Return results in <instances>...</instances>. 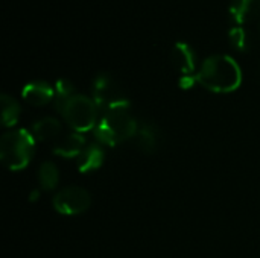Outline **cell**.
<instances>
[{
	"label": "cell",
	"instance_id": "6da1fadb",
	"mask_svg": "<svg viewBox=\"0 0 260 258\" xmlns=\"http://www.w3.org/2000/svg\"><path fill=\"white\" fill-rule=\"evenodd\" d=\"M197 82L215 93L235 91L242 82V71L238 62L229 55H212L203 61Z\"/></svg>",
	"mask_w": 260,
	"mask_h": 258
},
{
	"label": "cell",
	"instance_id": "7a4b0ae2",
	"mask_svg": "<svg viewBox=\"0 0 260 258\" xmlns=\"http://www.w3.org/2000/svg\"><path fill=\"white\" fill-rule=\"evenodd\" d=\"M137 129L139 128L136 119L129 114L126 108H123L104 113L101 120L94 126V135L101 144L117 146L133 138Z\"/></svg>",
	"mask_w": 260,
	"mask_h": 258
},
{
	"label": "cell",
	"instance_id": "3957f363",
	"mask_svg": "<svg viewBox=\"0 0 260 258\" xmlns=\"http://www.w3.org/2000/svg\"><path fill=\"white\" fill-rule=\"evenodd\" d=\"M34 135L24 129L6 132L0 140V158L5 167L12 172L24 169L34 155Z\"/></svg>",
	"mask_w": 260,
	"mask_h": 258
},
{
	"label": "cell",
	"instance_id": "277c9868",
	"mask_svg": "<svg viewBox=\"0 0 260 258\" xmlns=\"http://www.w3.org/2000/svg\"><path fill=\"white\" fill-rule=\"evenodd\" d=\"M91 93H93V100L98 109L102 111V114L113 109L129 108V102L123 90L110 73L96 75L91 84Z\"/></svg>",
	"mask_w": 260,
	"mask_h": 258
},
{
	"label": "cell",
	"instance_id": "5b68a950",
	"mask_svg": "<svg viewBox=\"0 0 260 258\" xmlns=\"http://www.w3.org/2000/svg\"><path fill=\"white\" fill-rule=\"evenodd\" d=\"M59 113L64 116L69 126L78 132L90 131L98 123V106L94 100L82 94H73Z\"/></svg>",
	"mask_w": 260,
	"mask_h": 258
},
{
	"label": "cell",
	"instance_id": "8992f818",
	"mask_svg": "<svg viewBox=\"0 0 260 258\" xmlns=\"http://www.w3.org/2000/svg\"><path fill=\"white\" fill-rule=\"evenodd\" d=\"M91 205V195L79 186L64 187L53 196V208L67 216H76L87 211Z\"/></svg>",
	"mask_w": 260,
	"mask_h": 258
},
{
	"label": "cell",
	"instance_id": "52a82bcc",
	"mask_svg": "<svg viewBox=\"0 0 260 258\" xmlns=\"http://www.w3.org/2000/svg\"><path fill=\"white\" fill-rule=\"evenodd\" d=\"M171 62L175 67V70L180 71L183 76H190L197 65L193 49L187 43L183 41L175 43L171 50Z\"/></svg>",
	"mask_w": 260,
	"mask_h": 258
},
{
	"label": "cell",
	"instance_id": "ba28073f",
	"mask_svg": "<svg viewBox=\"0 0 260 258\" xmlns=\"http://www.w3.org/2000/svg\"><path fill=\"white\" fill-rule=\"evenodd\" d=\"M229 11L236 26H245L260 17V0H232Z\"/></svg>",
	"mask_w": 260,
	"mask_h": 258
},
{
	"label": "cell",
	"instance_id": "9c48e42d",
	"mask_svg": "<svg viewBox=\"0 0 260 258\" xmlns=\"http://www.w3.org/2000/svg\"><path fill=\"white\" fill-rule=\"evenodd\" d=\"M23 99L34 106H44L55 99V90L44 81H32L24 85Z\"/></svg>",
	"mask_w": 260,
	"mask_h": 258
},
{
	"label": "cell",
	"instance_id": "30bf717a",
	"mask_svg": "<svg viewBox=\"0 0 260 258\" xmlns=\"http://www.w3.org/2000/svg\"><path fill=\"white\" fill-rule=\"evenodd\" d=\"M134 140L140 151H143L145 154H154L160 148L161 135L157 126H154L152 123H143L137 129Z\"/></svg>",
	"mask_w": 260,
	"mask_h": 258
},
{
	"label": "cell",
	"instance_id": "8fae6325",
	"mask_svg": "<svg viewBox=\"0 0 260 258\" xmlns=\"http://www.w3.org/2000/svg\"><path fill=\"white\" fill-rule=\"evenodd\" d=\"M84 149H85V138L81 134L75 132L59 138L53 148V152L55 155H59L62 158H75L79 157Z\"/></svg>",
	"mask_w": 260,
	"mask_h": 258
},
{
	"label": "cell",
	"instance_id": "7c38bea8",
	"mask_svg": "<svg viewBox=\"0 0 260 258\" xmlns=\"http://www.w3.org/2000/svg\"><path fill=\"white\" fill-rule=\"evenodd\" d=\"M104 158H105V154H104L102 148L98 144H90L78 157V170L81 173L94 172L102 166Z\"/></svg>",
	"mask_w": 260,
	"mask_h": 258
},
{
	"label": "cell",
	"instance_id": "4fadbf2b",
	"mask_svg": "<svg viewBox=\"0 0 260 258\" xmlns=\"http://www.w3.org/2000/svg\"><path fill=\"white\" fill-rule=\"evenodd\" d=\"M61 131H62L61 123L56 119H53V117H44V119L35 122V125L32 128V135L38 141L47 143V141L58 140Z\"/></svg>",
	"mask_w": 260,
	"mask_h": 258
},
{
	"label": "cell",
	"instance_id": "5bb4252c",
	"mask_svg": "<svg viewBox=\"0 0 260 258\" xmlns=\"http://www.w3.org/2000/svg\"><path fill=\"white\" fill-rule=\"evenodd\" d=\"M58 181H59V173L56 166L50 161H44L38 169V182L41 189L47 192L53 190L58 186Z\"/></svg>",
	"mask_w": 260,
	"mask_h": 258
},
{
	"label": "cell",
	"instance_id": "9a60e30c",
	"mask_svg": "<svg viewBox=\"0 0 260 258\" xmlns=\"http://www.w3.org/2000/svg\"><path fill=\"white\" fill-rule=\"evenodd\" d=\"M2 122L3 126H12L20 117V105L15 99L8 94H2Z\"/></svg>",
	"mask_w": 260,
	"mask_h": 258
},
{
	"label": "cell",
	"instance_id": "2e32d148",
	"mask_svg": "<svg viewBox=\"0 0 260 258\" xmlns=\"http://www.w3.org/2000/svg\"><path fill=\"white\" fill-rule=\"evenodd\" d=\"M229 38H230V43L233 44V47L241 50V52H247L250 49V46H251L250 32L244 26L232 27L230 32H229Z\"/></svg>",
	"mask_w": 260,
	"mask_h": 258
},
{
	"label": "cell",
	"instance_id": "e0dca14e",
	"mask_svg": "<svg viewBox=\"0 0 260 258\" xmlns=\"http://www.w3.org/2000/svg\"><path fill=\"white\" fill-rule=\"evenodd\" d=\"M75 94V87L70 81L67 79H58L55 85V108L61 111L64 103Z\"/></svg>",
	"mask_w": 260,
	"mask_h": 258
},
{
	"label": "cell",
	"instance_id": "ac0fdd59",
	"mask_svg": "<svg viewBox=\"0 0 260 258\" xmlns=\"http://www.w3.org/2000/svg\"><path fill=\"white\" fill-rule=\"evenodd\" d=\"M257 30H259V40H260V20H259V24H257Z\"/></svg>",
	"mask_w": 260,
	"mask_h": 258
}]
</instances>
